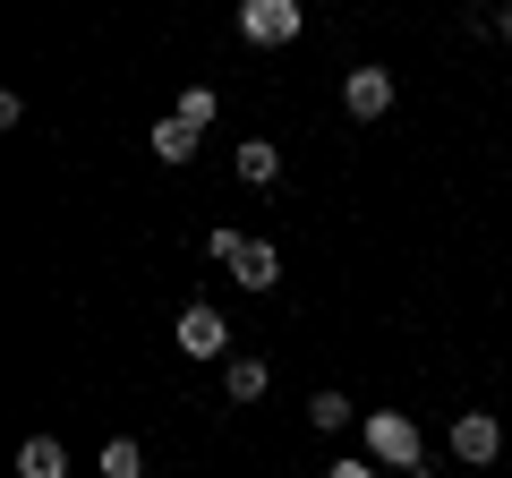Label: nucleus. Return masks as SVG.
Wrapping results in <instances>:
<instances>
[{
  "label": "nucleus",
  "instance_id": "1",
  "mask_svg": "<svg viewBox=\"0 0 512 478\" xmlns=\"http://www.w3.org/2000/svg\"><path fill=\"white\" fill-rule=\"evenodd\" d=\"M367 461H376V470H402V478H419V470H427L419 419H402V410H367Z\"/></svg>",
  "mask_w": 512,
  "mask_h": 478
},
{
  "label": "nucleus",
  "instance_id": "2",
  "mask_svg": "<svg viewBox=\"0 0 512 478\" xmlns=\"http://www.w3.org/2000/svg\"><path fill=\"white\" fill-rule=\"evenodd\" d=\"M299 26H308L299 0H239V35L265 43V52H274V43H299Z\"/></svg>",
  "mask_w": 512,
  "mask_h": 478
},
{
  "label": "nucleus",
  "instance_id": "3",
  "mask_svg": "<svg viewBox=\"0 0 512 478\" xmlns=\"http://www.w3.org/2000/svg\"><path fill=\"white\" fill-rule=\"evenodd\" d=\"M171 342H180L188 359H231V325H222V308H205V299H188V308H180Z\"/></svg>",
  "mask_w": 512,
  "mask_h": 478
},
{
  "label": "nucleus",
  "instance_id": "4",
  "mask_svg": "<svg viewBox=\"0 0 512 478\" xmlns=\"http://www.w3.org/2000/svg\"><path fill=\"white\" fill-rule=\"evenodd\" d=\"M495 453H504V427H495V410H453V461L487 470Z\"/></svg>",
  "mask_w": 512,
  "mask_h": 478
},
{
  "label": "nucleus",
  "instance_id": "5",
  "mask_svg": "<svg viewBox=\"0 0 512 478\" xmlns=\"http://www.w3.org/2000/svg\"><path fill=\"white\" fill-rule=\"evenodd\" d=\"M342 103H350V120H384V111H393V69H350Z\"/></svg>",
  "mask_w": 512,
  "mask_h": 478
},
{
  "label": "nucleus",
  "instance_id": "6",
  "mask_svg": "<svg viewBox=\"0 0 512 478\" xmlns=\"http://www.w3.org/2000/svg\"><path fill=\"white\" fill-rule=\"evenodd\" d=\"M231 282H239V291H274V282H282V248H274V239H248L239 265H231Z\"/></svg>",
  "mask_w": 512,
  "mask_h": 478
},
{
  "label": "nucleus",
  "instance_id": "7",
  "mask_svg": "<svg viewBox=\"0 0 512 478\" xmlns=\"http://www.w3.org/2000/svg\"><path fill=\"white\" fill-rule=\"evenodd\" d=\"M18 478H69V453H60V436H26V444H18Z\"/></svg>",
  "mask_w": 512,
  "mask_h": 478
},
{
  "label": "nucleus",
  "instance_id": "8",
  "mask_svg": "<svg viewBox=\"0 0 512 478\" xmlns=\"http://www.w3.org/2000/svg\"><path fill=\"white\" fill-rule=\"evenodd\" d=\"M265 385H274L265 359H222V393H231V402H265Z\"/></svg>",
  "mask_w": 512,
  "mask_h": 478
},
{
  "label": "nucleus",
  "instance_id": "9",
  "mask_svg": "<svg viewBox=\"0 0 512 478\" xmlns=\"http://www.w3.org/2000/svg\"><path fill=\"white\" fill-rule=\"evenodd\" d=\"M146 137H154V154H163V163H197V129H188L180 111H163Z\"/></svg>",
  "mask_w": 512,
  "mask_h": 478
},
{
  "label": "nucleus",
  "instance_id": "10",
  "mask_svg": "<svg viewBox=\"0 0 512 478\" xmlns=\"http://www.w3.org/2000/svg\"><path fill=\"white\" fill-rule=\"evenodd\" d=\"M239 180H248V188H274L282 180V146H274V137H248V146H239Z\"/></svg>",
  "mask_w": 512,
  "mask_h": 478
},
{
  "label": "nucleus",
  "instance_id": "11",
  "mask_svg": "<svg viewBox=\"0 0 512 478\" xmlns=\"http://www.w3.org/2000/svg\"><path fill=\"white\" fill-rule=\"evenodd\" d=\"M350 419H359V410H350L342 393H316V402H308V427H316V436H342Z\"/></svg>",
  "mask_w": 512,
  "mask_h": 478
},
{
  "label": "nucleus",
  "instance_id": "12",
  "mask_svg": "<svg viewBox=\"0 0 512 478\" xmlns=\"http://www.w3.org/2000/svg\"><path fill=\"white\" fill-rule=\"evenodd\" d=\"M171 111H180L188 129L205 137V129H214V111H222V94H214V86H188V94H180V103H171Z\"/></svg>",
  "mask_w": 512,
  "mask_h": 478
},
{
  "label": "nucleus",
  "instance_id": "13",
  "mask_svg": "<svg viewBox=\"0 0 512 478\" xmlns=\"http://www.w3.org/2000/svg\"><path fill=\"white\" fill-rule=\"evenodd\" d=\"M103 478H146V453H137V436H111V444H103Z\"/></svg>",
  "mask_w": 512,
  "mask_h": 478
},
{
  "label": "nucleus",
  "instance_id": "14",
  "mask_svg": "<svg viewBox=\"0 0 512 478\" xmlns=\"http://www.w3.org/2000/svg\"><path fill=\"white\" fill-rule=\"evenodd\" d=\"M239 248H248L239 231H214V239H205V257H214V265H239Z\"/></svg>",
  "mask_w": 512,
  "mask_h": 478
},
{
  "label": "nucleus",
  "instance_id": "15",
  "mask_svg": "<svg viewBox=\"0 0 512 478\" xmlns=\"http://www.w3.org/2000/svg\"><path fill=\"white\" fill-rule=\"evenodd\" d=\"M325 478H376V461H367V453H350V461H333Z\"/></svg>",
  "mask_w": 512,
  "mask_h": 478
},
{
  "label": "nucleus",
  "instance_id": "16",
  "mask_svg": "<svg viewBox=\"0 0 512 478\" xmlns=\"http://www.w3.org/2000/svg\"><path fill=\"white\" fill-rule=\"evenodd\" d=\"M487 26H495V35H512V9H495V18H487Z\"/></svg>",
  "mask_w": 512,
  "mask_h": 478
}]
</instances>
